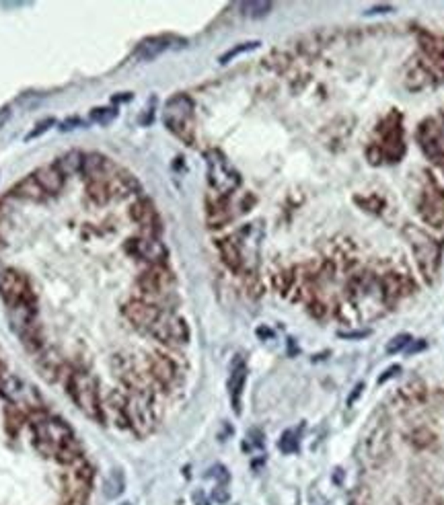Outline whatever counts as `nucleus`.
I'll return each instance as SVG.
<instances>
[{
    "instance_id": "1",
    "label": "nucleus",
    "mask_w": 444,
    "mask_h": 505,
    "mask_svg": "<svg viewBox=\"0 0 444 505\" xmlns=\"http://www.w3.org/2000/svg\"><path fill=\"white\" fill-rule=\"evenodd\" d=\"M35 446L48 456H56L58 462L70 464L79 460V448L70 427L58 419H37L33 424Z\"/></svg>"
},
{
    "instance_id": "2",
    "label": "nucleus",
    "mask_w": 444,
    "mask_h": 505,
    "mask_svg": "<svg viewBox=\"0 0 444 505\" xmlns=\"http://www.w3.org/2000/svg\"><path fill=\"white\" fill-rule=\"evenodd\" d=\"M405 239L410 240V247L414 251L417 269L424 277L426 284H432L436 280L438 267H440V257H443V247L438 240H434L430 235H426L424 230H419L416 226L407 224L403 228Z\"/></svg>"
},
{
    "instance_id": "3",
    "label": "nucleus",
    "mask_w": 444,
    "mask_h": 505,
    "mask_svg": "<svg viewBox=\"0 0 444 505\" xmlns=\"http://www.w3.org/2000/svg\"><path fill=\"white\" fill-rule=\"evenodd\" d=\"M391 454V426L385 411H377L370 417V426L362 435V458L368 466L379 468Z\"/></svg>"
},
{
    "instance_id": "4",
    "label": "nucleus",
    "mask_w": 444,
    "mask_h": 505,
    "mask_svg": "<svg viewBox=\"0 0 444 505\" xmlns=\"http://www.w3.org/2000/svg\"><path fill=\"white\" fill-rule=\"evenodd\" d=\"M194 101L188 95H175L166 101L163 111V122L166 130L177 136L181 142L192 146L195 142L194 128Z\"/></svg>"
},
{
    "instance_id": "5",
    "label": "nucleus",
    "mask_w": 444,
    "mask_h": 505,
    "mask_svg": "<svg viewBox=\"0 0 444 505\" xmlns=\"http://www.w3.org/2000/svg\"><path fill=\"white\" fill-rule=\"evenodd\" d=\"M68 393L74 405L83 411L86 417L103 421V407L97 391V380L89 372H74L68 378Z\"/></svg>"
},
{
    "instance_id": "6",
    "label": "nucleus",
    "mask_w": 444,
    "mask_h": 505,
    "mask_svg": "<svg viewBox=\"0 0 444 505\" xmlns=\"http://www.w3.org/2000/svg\"><path fill=\"white\" fill-rule=\"evenodd\" d=\"M126 417H128V426L138 435L150 433L157 426V411H155L152 395L148 391H132L126 397Z\"/></svg>"
},
{
    "instance_id": "7",
    "label": "nucleus",
    "mask_w": 444,
    "mask_h": 505,
    "mask_svg": "<svg viewBox=\"0 0 444 505\" xmlns=\"http://www.w3.org/2000/svg\"><path fill=\"white\" fill-rule=\"evenodd\" d=\"M148 333L157 341L166 343V346H181V343H188V339H190V329H188L185 320L173 313H161V317L148 329Z\"/></svg>"
},
{
    "instance_id": "8",
    "label": "nucleus",
    "mask_w": 444,
    "mask_h": 505,
    "mask_svg": "<svg viewBox=\"0 0 444 505\" xmlns=\"http://www.w3.org/2000/svg\"><path fill=\"white\" fill-rule=\"evenodd\" d=\"M417 212L426 224L434 228H444V191L436 185V181L430 179L426 189L422 191Z\"/></svg>"
},
{
    "instance_id": "9",
    "label": "nucleus",
    "mask_w": 444,
    "mask_h": 505,
    "mask_svg": "<svg viewBox=\"0 0 444 505\" xmlns=\"http://www.w3.org/2000/svg\"><path fill=\"white\" fill-rule=\"evenodd\" d=\"M206 159H208V181H210V185L214 187L221 195L233 193L241 183L239 175L228 166V162L222 159L218 152H210Z\"/></svg>"
},
{
    "instance_id": "10",
    "label": "nucleus",
    "mask_w": 444,
    "mask_h": 505,
    "mask_svg": "<svg viewBox=\"0 0 444 505\" xmlns=\"http://www.w3.org/2000/svg\"><path fill=\"white\" fill-rule=\"evenodd\" d=\"M0 294L11 306L29 304L31 300V286L29 282L15 269L0 267Z\"/></svg>"
},
{
    "instance_id": "11",
    "label": "nucleus",
    "mask_w": 444,
    "mask_h": 505,
    "mask_svg": "<svg viewBox=\"0 0 444 505\" xmlns=\"http://www.w3.org/2000/svg\"><path fill=\"white\" fill-rule=\"evenodd\" d=\"M0 391L6 399L19 405V407H25V409H39L41 407V397L37 395V391L17 376L4 378L0 382Z\"/></svg>"
},
{
    "instance_id": "12",
    "label": "nucleus",
    "mask_w": 444,
    "mask_h": 505,
    "mask_svg": "<svg viewBox=\"0 0 444 505\" xmlns=\"http://www.w3.org/2000/svg\"><path fill=\"white\" fill-rule=\"evenodd\" d=\"M128 251L138 257L142 261L150 263V265H163L166 259V249L161 240L155 237H140V239H132L128 242Z\"/></svg>"
},
{
    "instance_id": "13",
    "label": "nucleus",
    "mask_w": 444,
    "mask_h": 505,
    "mask_svg": "<svg viewBox=\"0 0 444 505\" xmlns=\"http://www.w3.org/2000/svg\"><path fill=\"white\" fill-rule=\"evenodd\" d=\"M383 133V144H379L381 157H387L388 160H399L403 157V133L399 126V115H391L387 119V128H381Z\"/></svg>"
},
{
    "instance_id": "14",
    "label": "nucleus",
    "mask_w": 444,
    "mask_h": 505,
    "mask_svg": "<svg viewBox=\"0 0 444 505\" xmlns=\"http://www.w3.org/2000/svg\"><path fill=\"white\" fill-rule=\"evenodd\" d=\"M161 313H163L161 308H157L155 304L144 302V300H132L124 306V317L130 320L136 329H142L146 333L161 317Z\"/></svg>"
},
{
    "instance_id": "15",
    "label": "nucleus",
    "mask_w": 444,
    "mask_h": 505,
    "mask_svg": "<svg viewBox=\"0 0 444 505\" xmlns=\"http://www.w3.org/2000/svg\"><path fill=\"white\" fill-rule=\"evenodd\" d=\"M130 216H132V220H134L136 224H140L150 237L159 232V216H157L155 206H152L148 199H138L136 204H132Z\"/></svg>"
},
{
    "instance_id": "16",
    "label": "nucleus",
    "mask_w": 444,
    "mask_h": 505,
    "mask_svg": "<svg viewBox=\"0 0 444 505\" xmlns=\"http://www.w3.org/2000/svg\"><path fill=\"white\" fill-rule=\"evenodd\" d=\"M171 273L163 265H152L148 271L140 275L138 286L146 294H163L171 284Z\"/></svg>"
},
{
    "instance_id": "17",
    "label": "nucleus",
    "mask_w": 444,
    "mask_h": 505,
    "mask_svg": "<svg viewBox=\"0 0 444 505\" xmlns=\"http://www.w3.org/2000/svg\"><path fill=\"white\" fill-rule=\"evenodd\" d=\"M148 370H150V376L159 384H163V386H171L175 382V378H177L175 362L171 358H166V355H161V353H157V355H152L148 360Z\"/></svg>"
},
{
    "instance_id": "18",
    "label": "nucleus",
    "mask_w": 444,
    "mask_h": 505,
    "mask_svg": "<svg viewBox=\"0 0 444 505\" xmlns=\"http://www.w3.org/2000/svg\"><path fill=\"white\" fill-rule=\"evenodd\" d=\"M245 380H247V368L245 364L239 360L228 376V397H230V405L235 409V413H241V397H243V388H245Z\"/></svg>"
},
{
    "instance_id": "19",
    "label": "nucleus",
    "mask_w": 444,
    "mask_h": 505,
    "mask_svg": "<svg viewBox=\"0 0 444 505\" xmlns=\"http://www.w3.org/2000/svg\"><path fill=\"white\" fill-rule=\"evenodd\" d=\"M107 171H110V160L105 159L103 155H97V152L84 155L81 173H83L91 183H95V181H107V177H105Z\"/></svg>"
},
{
    "instance_id": "20",
    "label": "nucleus",
    "mask_w": 444,
    "mask_h": 505,
    "mask_svg": "<svg viewBox=\"0 0 444 505\" xmlns=\"http://www.w3.org/2000/svg\"><path fill=\"white\" fill-rule=\"evenodd\" d=\"M35 181L41 185V189L48 193V195H56L62 191L64 185V175L56 169V166H41L33 173Z\"/></svg>"
},
{
    "instance_id": "21",
    "label": "nucleus",
    "mask_w": 444,
    "mask_h": 505,
    "mask_svg": "<svg viewBox=\"0 0 444 505\" xmlns=\"http://www.w3.org/2000/svg\"><path fill=\"white\" fill-rule=\"evenodd\" d=\"M169 48H171V37H146V39L140 41L138 48H136V58L148 62V60L159 58Z\"/></svg>"
},
{
    "instance_id": "22",
    "label": "nucleus",
    "mask_w": 444,
    "mask_h": 505,
    "mask_svg": "<svg viewBox=\"0 0 444 505\" xmlns=\"http://www.w3.org/2000/svg\"><path fill=\"white\" fill-rule=\"evenodd\" d=\"M105 185H107V191H110V199H124V197L132 195V191L138 189V183H136L130 175H113V177H107Z\"/></svg>"
},
{
    "instance_id": "23",
    "label": "nucleus",
    "mask_w": 444,
    "mask_h": 505,
    "mask_svg": "<svg viewBox=\"0 0 444 505\" xmlns=\"http://www.w3.org/2000/svg\"><path fill=\"white\" fill-rule=\"evenodd\" d=\"M218 249H221V257L224 261V265L233 271H241L243 267V255L237 247V242L233 239H224L218 242Z\"/></svg>"
},
{
    "instance_id": "24",
    "label": "nucleus",
    "mask_w": 444,
    "mask_h": 505,
    "mask_svg": "<svg viewBox=\"0 0 444 505\" xmlns=\"http://www.w3.org/2000/svg\"><path fill=\"white\" fill-rule=\"evenodd\" d=\"M381 288H383V298H385L387 304H395L405 294L403 277L397 275V273H387L381 282Z\"/></svg>"
},
{
    "instance_id": "25",
    "label": "nucleus",
    "mask_w": 444,
    "mask_h": 505,
    "mask_svg": "<svg viewBox=\"0 0 444 505\" xmlns=\"http://www.w3.org/2000/svg\"><path fill=\"white\" fill-rule=\"evenodd\" d=\"M17 197H21V199H29V202H44L46 199V191L41 189V185L35 181V177L31 175L27 179H23L19 185L15 187V191H13Z\"/></svg>"
},
{
    "instance_id": "26",
    "label": "nucleus",
    "mask_w": 444,
    "mask_h": 505,
    "mask_svg": "<svg viewBox=\"0 0 444 505\" xmlns=\"http://www.w3.org/2000/svg\"><path fill=\"white\" fill-rule=\"evenodd\" d=\"M83 159L84 155L83 152H77V150H72V152H66L62 159H58L54 166L66 177V175H74V173H79L81 169H83Z\"/></svg>"
},
{
    "instance_id": "27",
    "label": "nucleus",
    "mask_w": 444,
    "mask_h": 505,
    "mask_svg": "<svg viewBox=\"0 0 444 505\" xmlns=\"http://www.w3.org/2000/svg\"><path fill=\"white\" fill-rule=\"evenodd\" d=\"M126 489V477L122 471H111L107 479L103 483V493L107 499H117Z\"/></svg>"
},
{
    "instance_id": "28",
    "label": "nucleus",
    "mask_w": 444,
    "mask_h": 505,
    "mask_svg": "<svg viewBox=\"0 0 444 505\" xmlns=\"http://www.w3.org/2000/svg\"><path fill=\"white\" fill-rule=\"evenodd\" d=\"M272 6L274 4L268 0H249V2H241V13L249 19H261V17L270 15Z\"/></svg>"
},
{
    "instance_id": "29",
    "label": "nucleus",
    "mask_w": 444,
    "mask_h": 505,
    "mask_svg": "<svg viewBox=\"0 0 444 505\" xmlns=\"http://www.w3.org/2000/svg\"><path fill=\"white\" fill-rule=\"evenodd\" d=\"M422 48L424 52L428 53L434 62L444 64V41L443 39H436V37H422Z\"/></svg>"
},
{
    "instance_id": "30",
    "label": "nucleus",
    "mask_w": 444,
    "mask_h": 505,
    "mask_svg": "<svg viewBox=\"0 0 444 505\" xmlns=\"http://www.w3.org/2000/svg\"><path fill=\"white\" fill-rule=\"evenodd\" d=\"M39 368H41L44 376H48L50 380H54L56 374L60 370V358H56L52 351L44 353V355H41V362H39Z\"/></svg>"
},
{
    "instance_id": "31",
    "label": "nucleus",
    "mask_w": 444,
    "mask_h": 505,
    "mask_svg": "<svg viewBox=\"0 0 444 505\" xmlns=\"http://www.w3.org/2000/svg\"><path fill=\"white\" fill-rule=\"evenodd\" d=\"M261 44L259 41H245V44H239V46H235V48H230L228 52H224L221 55V64H228L230 60H235L237 55H241V53L245 52H253V50H257Z\"/></svg>"
},
{
    "instance_id": "32",
    "label": "nucleus",
    "mask_w": 444,
    "mask_h": 505,
    "mask_svg": "<svg viewBox=\"0 0 444 505\" xmlns=\"http://www.w3.org/2000/svg\"><path fill=\"white\" fill-rule=\"evenodd\" d=\"M117 117V111L113 107H97L91 111V119L99 126H107Z\"/></svg>"
},
{
    "instance_id": "33",
    "label": "nucleus",
    "mask_w": 444,
    "mask_h": 505,
    "mask_svg": "<svg viewBox=\"0 0 444 505\" xmlns=\"http://www.w3.org/2000/svg\"><path fill=\"white\" fill-rule=\"evenodd\" d=\"M412 335H407V333H401V335H395L391 341L387 343V353H399V351H405L407 347L412 346Z\"/></svg>"
},
{
    "instance_id": "34",
    "label": "nucleus",
    "mask_w": 444,
    "mask_h": 505,
    "mask_svg": "<svg viewBox=\"0 0 444 505\" xmlns=\"http://www.w3.org/2000/svg\"><path fill=\"white\" fill-rule=\"evenodd\" d=\"M278 448L282 450L284 454H292L299 450V440H296V433L294 431H284L282 433V438H280V442H278Z\"/></svg>"
},
{
    "instance_id": "35",
    "label": "nucleus",
    "mask_w": 444,
    "mask_h": 505,
    "mask_svg": "<svg viewBox=\"0 0 444 505\" xmlns=\"http://www.w3.org/2000/svg\"><path fill=\"white\" fill-rule=\"evenodd\" d=\"M89 195H91L97 204H105V202H110V191H107L105 181L89 183Z\"/></svg>"
},
{
    "instance_id": "36",
    "label": "nucleus",
    "mask_w": 444,
    "mask_h": 505,
    "mask_svg": "<svg viewBox=\"0 0 444 505\" xmlns=\"http://www.w3.org/2000/svg\"><path fill=\"white\" fill-rule=\"evenodd\" d=\"M52 126H54V117H46V119L37 122V124H35V128H33V130H31L27 136H25V140H27V142L29 140H35L37 136H41L44 132H48Z\"/></svg>"
},
{
    "instance_id": "37",
    "label": "nucleus",
    "mask_w": 444,
    "mask_h": 505,
    "mask_svg": "<svg viewBox=\"0 0 444 505\" xmlns=\"http://www.w3.org/2000/svg\"><path fill=\"white\" fill-rule=\"evenodd\" d=\"M366 489V487H364ZM354 491L352 497H350V505H370V497H368V491Z\"/></svg>"
},
{
    "instance_id": "38",
    "label": "nucleus",
    "mask_w": 444,
    "mask_h": 505,
    "mask_svg": "<svg viewBox=\"0 0 444 505\" xmlns=\"http://www.w3.org/2000/svg\"><path fill=\"white\" fill-rule=\"evenodd\" d=\"M83 126V119L81 117H68V119H64L62 124H60V132H72V130H77V128H81Z\"/></svg>"
},
{
    "instance_id": "39",
    "label": "nucleus",
    "mask_w": 444,
    "mask_h": 505,
    "mask_svg": "<svg viewBox=\"0 0 444 505\" xmlns=\"http://www.w3.org/2000/svg\"><path fill=\"white\" fill-rule=\"evenodd\" d=\"M208 479H216V480H228V471L221 466V464H216V466H212L210 471H208V475H206Z\"/></svg>"
},
{
    "instance_id": "40",
    "label": "nucleus",
    "mask_w": 444,
    "mask_h": 505,
    "mask_svg": "<svg viewBox=\"0 0 444 505\" xmlns=\"http://www.w3.org/2000/svg\"><path fill=\"white\" fill-rule=\"evenodd\" d=\"M11 115H13V109L11 105H4L0 107V130L8 124V119H11Z\"/></svg>"
},
{
    "instance_id": "41",
    "label": "nucleus",
    "mask_w": 444,
    "mask_h": 505,
    "mask_svg": "<svg viewBox=\"0 0 444 505\" xmlns=\"http://www.w3.org/2000/svg\"><path fill=\"white\" fill-rule=\"evenodd\" d=\"M212 499H214V501H218V504H224V501L228 499V493H226V489H224V487H216V489L212 491Z\"/></svg>"
},
{
    "instance_id": "42",
    "label": "nucleus",
    "mask_w": 444,
    "mask_h": 505,
    "mask_svg": "<svg viewBox=\"0 0 444 505\" xmlns=\"http://www.w3.org/2000/svg\"><path fill=\"white\" fill-rule=\"evenodd\" d=\"M366 335H370V331H354V333H339V337H344V339H362V337H366Z\"/></svg>"
},
{
    "instance_id": "43",
    "label": "nucleus",
    "mask_w": 444,
    "mask_h": 505,
    "mask_svg": "<svg viewBox=\"0 0 444 505\" xmlns=\"http://www.w3.org/2000/svg\"><path fill=\"white\" fill-rule=\"evenodd\" d=\"M362 388H364V384H362V382H358V384L354 386V391H352V395H350V399H348V407H352V405L356 402V399H358V397L362 395Z\"/></svg>"
},
{
    "instance_id": "44",
    "label": "nucleus",
    "mask_w": 444,
    "mask_h": 505,
    "mask_svg": "<svg viewBox=\"0 0 444 505\" xmlns=\"http://www.w3.org/2000/svg\"><path fill=\"white\" fill-rule=\"evenodd\" d=\"M399 370H401L399 366H393V368H388L387 372H385V376H381V378H379V384H383V382H387L388 378H391V376H393V374H395V372H399Z\"/></svg>"
}]
</instances>
